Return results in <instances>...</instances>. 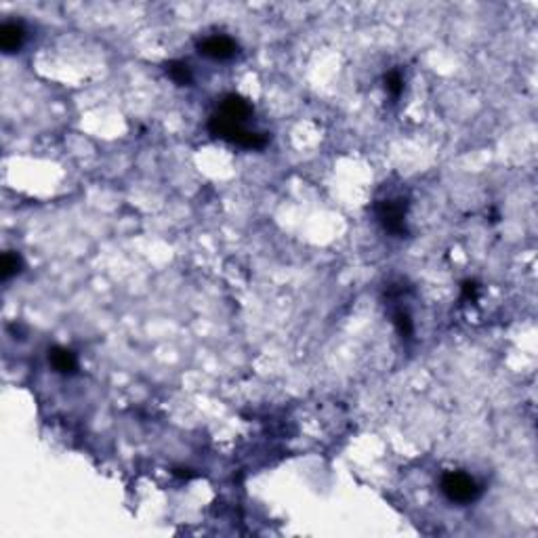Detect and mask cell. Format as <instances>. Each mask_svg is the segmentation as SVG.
<instances>
[{
	"label": "cell",
	"mask_w": 538,
	"mask_h": 538,
	"mask_svg": "<svg viewBox=\"0 0 538 538\" xmlns=\"http://www.w3.org/2000/svg\"><path fill=\"white\" fill-rule=\"evenodd\" d=\"M442 492L452 503H473L482 494V488L471 475L461 471H450L442 477Z\"/></svg>",
	"instance_id": "cell-2"
},
{
	"label": "cell",
	"mask_w": 538,
	"mask_h": 538,
	"mask_svg": "<svg viewBox=\"0 0 538 538\" xmlns=\"http://www.w3.org/2000/svg\"><path fill=\"white\" fill-rule=\"evenodd\" d=\"M24 28L19 24H5L0 28V47L5 53H15L24 45Z\"/></svg>",
	"instance_id": "cell-6"
},
{
	"label": "cell",
	"mask_w": 538,
	"mask_h": 538,
	"mask_svg": "<svg viewBox=\"0 0 538 538\" xmlns=\"http://www.w3.org/2000/svg\"><path fill=\"white\" fill-rule=\"evenodd\" d=\"M49 362H51V366H53L57 372H61V374H72V372H76V368H78L76 356H74L70 349H63V347H53V349L49 351Z\"/></svg>",
	"instance_id": "cell-7"
},
{
	"label": "cell",
	"mask_w": 538,
	"mask_h": 538,
	"mask_svg": "<svg viewBox=\"0 0 538 538\" xmlns=\"http://www.w3.org/2000/svg\"><path fill=\"white\" fill-rule=\"evenodd\" d=\"M253 114V105L240 97V95H228L223 101H221V110H219V116L228 118V120H234V122H244L248 116Z\"/></svg>",
	"instance_id": "cell-5"
},
{
	"label": "cell",
	"mask_w": 538,
	"mask_h": 538,
	"mask_svg": "<svg viewBox=\"0 0 538 538\" xmlns=\"http://www.w3.org/2000/svg\"><path fill=\"white\" fill-rule=\"evenodd\" d=\"M166 74L177 82V84H189L191 82V70L183 61H171L166 65Z\"/></svg>",
	"instance_id": "cell-8"
},
{
	"label": "cell",
	"mask_w": 538,
	"mask_h": 538,
	"mask_svg": "<svg viewBox=\"0 0 538 538\" xmlns=\"http://www.w3.org/2000/svg\"><path fill=\"white\" fill-rule=\"evenodd\" d=\"M198 51H200V55H204L208 59L226 61L238 53V45L228 36H208L198 42Z\"/></svg>",
	"instance_id": "cell-4"
},
{
	"label": "cell",
	"mask_w": 538,
	"mask_h": 538,
	"mask_svg": "<svg viewBox=\"0 0 538 538\" xmlns=\"http://www.w3.org/2000/svg\"><path fill=\"white\" fill-rule=\"evenodd\" d=\"M393 324H395V329H397V333L402 335V337H410L412 335V322H410V315L404 311V309H397L395 313H393Z\"/></svg>",
	"instance_id": "cell-10"
},
{
	"label": "cell",
	"mask_w": 538,
	"mask_h": 538,
	"mask_svg": "<svg viewBox=\"0 0 538 538\" xmlns=\"http://www.w3.org/2000/svg\"><path fill=\"white\" fill-rule=\"evenodd\" d=\"M208 131L219 137V139H226L234 145H240V148H246V150H263L269 141V137L265 133H255V131H248L244 129V125L240 122H234V120H228L219 114H214L208 122Z\"/></svg>",
	"instance_id": "cell-1"
},
{
	"label": "cell",
	"mask_w": 538,
	"mask_h": 538,
	"mask_svg": "<svg viewBox=\"0 0 538 538\" xmlns=\"http://www.w3.org/2000/svg\"><path fill=\"white\" fill-rule=\"evenodd\" d=\"M377 214L387 232L391 234H406V204L402 200H383L377 206Z\"/></svg>",
	"instance_id": "cell-3"
},
{
	"label": "cell",
	"mask_w": 538,
	"mask_h": 538,
	"mask_svg": "<svg viewBox=\"0 0 538 538\" xmlns=\"http://www.w3.org/2000/svg\"><path fill=\"white\" fill-rule=\"evenodd\" d=\"M385 88L391 97H399V93L404 90V78L399 72H389L385 78Z\"/></svg>",
	"instance_id": "cell-11"
},
{
	"label": "cell",
	"mask_w": 538,
	"mask_h": 538,
	"mask_svg": "<svg viewBox=\"0 0 538 538\" xmlns=\"http://www.w3.org/2000/svg\"><path fill=\"white\" fill-rule=\"evenodd\" d=\"M22 269V259L17 253H5L3 257V280H9L11 276L19 274Z\"/></svg>",
	"instance_id": "cell-9"
}]
</instances>
